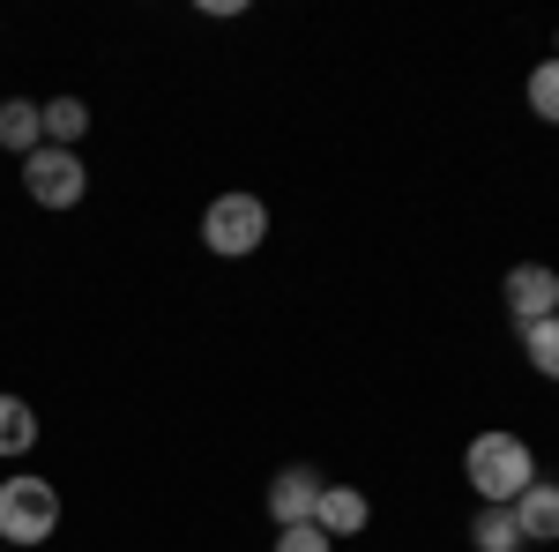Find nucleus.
<instances>
[{
    "mask_svg": "<svg viewBox=\"0 0 559 552\" xmlns=\"http://www.w3.org/2000/svg\"><path fill=\"white\" fill-rule=\"evenodd\" d=\"M38 448V411L23 396H0V456H31Z\"/></svg>",
    "mask_w": 559,
    "mask_h": 552,
    "instance_id": "11",
    "label": "nucleus"
},
{
    "mask_svg": "<svg viewBox=\"0 0 559 552\" xmlns=\"http://www.w3.org/2000/svg\"><path fill=\"white\" fill-rule=\"evenodd\" d=\"M23 187H31V202L38 210H75L90 195V172L75 150H52V142H38L31 157H23Z\"/></svg>",
    "mask_w": 559,
    "mask_h": 552,
    "instance_id": "4",
    "label": "nucleus"
},
{
    "mask_svg": "<svg viewBox=\"0 0 559 552\" xmlns=\"http://www.w3.org/2000/svg\"><path fill=\"white\" fill-rule=\"evenodd\" d=\"M522 359H530L545 381H559V314H552V321H530V329H522Z\"/></svg>",
    "mask_w": 559,
    "mask_h": 552,
    "instance_id": "14",
    "label": "nucleus"
},
{
    "mask_svg": "<svg viewBox=\"0 0 559 552\" xmlns=\"http://www.w3.org/2000/svg\"><path fill=\"white\" fill-rule=\"evenodd\" d=\"M463 478H471V493L485 508H515L522 485L537 478V456H530L522 433H477L471 448H463Z\"/></svg>",
    "mask_w": 559,
    "mask_h": 552,
    "instance_id": "1",
    "label": "nucleus"
},
{
    "mask_svg": "<svg viewBox=\"0 0 559 552\" xmlns=\"http://www.w3.org/2000/svg\"><path fill=\"white\" fill-rule=\"evenodd\" d=\"M552 60H559V52H552Z\"/></svg>",
    "mask_w": 559,
    "mask_h": 552,
    "instance_id": "16",
    "label": "nucleus"
},
{
    "mask_svg": "<svg viewBox=\"0 0 559 552\" xmlns=\"http://www.w3.org/2000/svg\"><path fill=\"white\" fill-rule=\"evenodd\" d=\"M522 97H530V113H537L545 128H559V60H537L530 83H522Z\"/></svg>",
    "mask_w": 559,
    "mask_h": 552,
    "instance_id": "13",
    "label": "nucleus"
},
{
    "mask_svg": "<svg viewBox=\"0 0 559 552\" xmlns=\"http://www.w3.org/2000/svg\"><path fill=\"white\" fill-rule=\"evenodd\" d=\"M45 142V120L31 97H0V150H15V157H31Z\"/></svg>",
    "mask_w": 559,
    "mask_h": 552,
    "instance_id": "9",
    "label": "nucleus"
},
{
    "mask_svg": "<svg viewBox=\"0 0 559 552\" xmlns=\"http://www.w3.org/2000/svg\"><path fill=\"white\" fill-rule=\"evenodd\" d=\"M471 545H477V552H522L515 515H508V508H477V522H471Z\"/></svg>",
    "mask_w": 559,
    "mask_h": 552,
    "instance_id": "12",
    "label": "nucleus"
},
{
    "mask_svg": "<svg viewBox=\"0 0 559 552\" xmlns=\"http://www.w3.org/2000/svg\"><path fill=\"white\" fill-rule=\"evenodd\" d=\"M0 552H8V545H0Z\"/></svg>",
    "mask_w": 559,
    "mask_h": 552,
    "instance_id": "17",
    "label": "nucleus"
},
{
    "mask_svg": "<svg viewBox=\"0 0 559 552\" xmlns=\"http://www.w3.org/2000/svg\"><path fill=\"white\" fill-rule=\"evenodd\" d=\"M38 120H45V142L52 150H75L90 134V105L83 97H52V105H38Z\"/></svg>",
    "mask_w": 559,
    "mask_h": 552,
    "instance_id": "10",
    "label": "nucleus"
},
{
    "mask_svg": "<svg viewBox=\"0 0 559 552\" xmlns=\"http://www.w3.org/2000/svg\"><path fill=\"white\" fill-rule=\"evenodd\" d=\"M60 530V485L52 478H0V545H45Z\"/></svg>",
    "mask_w": 559,
    "mask_h": 552,
    "instance_id": "2",
    "label": "nucleus"
},
{
    "mask_svg": "<svg viewBox=\"0 0 559 552\" xmlns=\"http://www.w3.org/2000/svg\"><path fill=\"white\" fill-rule=\"evenodd\" d=\"M373 522V501L358 485H321V508H313V530L321 538H358Z\"/></svg>",
    "mask_w": 559,
    "mask_h": 552,
    "instance_id": "8",
    "label": "nucleus"
},
{
    "mask_svg": "<svg viewBox=\"0 0 559 552\" xmlns=\"http://www.w3.org/2000/svg\"><path fill=\"white\" fill-rule=\"evenodd\" d=\"M261 239H269V202L261 195H216L202 210V247L210 255L247 261V255H261Z\"/></svg>",
    "mask_w": 559,
    "mask_h": 552,
    "instance_id": "3",
    "label": "nucleus"
},
{
    "mask_svg": "<svg viewBox=\"0 0 559 552\" xmlns=\"http://www.w3.org/2000/svg\"><path fill=\"white\" fill-rule=\"evenodd\" d=\"M508 515H515L522 545H559V485H552V478H530L522 501Z\"/></svg>",
    "mask_w": 559,
    "mask_h": 552,
    "instance_id": "7",
    "label": "nucleus"
},
{
    "mask_svg": "<svg viewBox=\"0 0 559 552\" xmlns=\"http://www.w3.org/2000/svg\"><path fill=\"white\" fill-rule=\"evenodd\" d=\"M276 552H336V538H321L313 522H299V530H276Z\"/></svg>",
    "mask_w": 559,
    "mask_h": 552,
    "instance_id": "15",
    "label": "nucleus"
},
{
    "mask_svg": "<svg viewBox=\"0 0 559 552\" xmlns=\"http://www.w3.org/2000/svg\"><path fill=\"white\" fill-rule=\"evenodd\" d=\"M500 298H508V314H515L522 329H530V321H552V314H559V269H545V261H522V269H508Z\"/></svg>",
    "mask_w": 559,
    "mask_h": 552,
    "instance_id": "5",
    "label": "nucleus"
},
{
    "mask_svg": "<svg viewBox=\"0 0 559 552\" xmlns=\"http://www.w3.org/2000/svg\"><path fill=\"white\" fill-rule=\"evenodd\" d=\"M321 470H306V463H292V470H276L269 478V515H276V530H299V522H313V508H321Z\"/></svg>",
    "mask_w": 559,
    "mask_h": 552,
    "instance_id": "6",
    "label": "nucleus"
}]
</instances>
